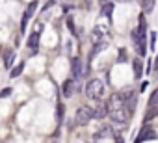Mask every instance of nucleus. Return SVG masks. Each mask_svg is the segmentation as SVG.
<instances>
[{"mask_svg": "<svg viewBox=\"0 0 158 143\" xmlns=\"http://www.w3.org/2000/svg\"><path fill=\"white\" fill-rule=\"evenodd\" d=\"M24 67H26V63H24V61L17 63L15 67H11V71H10V76H11V78H19V76L23 75V71H24Z\"/></svg>", "mask_w": 158, "mask_h": 143, "instance_id": "4468645a", "label": "nucleus"}, {"mask_svg": "<svg viewBox=\"0 0 158 143\" xmlns=\"http://www.w3.org/2000/svg\"><path fill=\"white\" fill-rule=\"evenodd\" d=\"M149 48L156 50V32H149Z\"/></svg>", "mask_w": 158, "mask_h": 143, "instance_id": "aec40b11", "label": "nucleus"}, {"mask_svg": "<svg viewBox=\"0 0 158 143\" xmlns=\"http://www.w3.org/2000/svg\"><path fill=\"white\" fill-rule=\"evenodd\" d=\"M13 59H15V52H13V50H8V52L4 54V67H6V69H11V67H13Z\"/></svg>", "mask_w": 158, "mask_h": 143, "instance_id": "dca6fc26", "label": "nucleus"}, {"mask_svg": "<svg viewBox=\"0 0 158 143\" xmlns=\"http://www.w3.org/2000/svg\"><path fill=\"white\" fill-rule=\"evenodd\" d=\"M156 137H158L156 130L151 128L149 125H143L141 130L138 132V137L134 139V143H145V141H152V139H156Z\"/></svg>", "mask_w": 158, "mask_h": 143, "instance_id": "39448f33", "label": "nucleus"}, {"mask_svg": "<svg viewBox=\"0 0 158 143\" xmlns=\"http://www.w3.org/2000/svg\"><path fill=\"white\" fill-rule=\"evenodd\" d=\"M149 106H158V89H154L149 97Z\"/></svg>", "mask_w": 158, "mask_h": 143, "instance_id": "412c9836", "label": "nucleus"}, {"mask_svg": "<svg viewBox=\"0 0 158 143\" xmlns=\"http://www.w3.org/2000/svg\"><path fill=\"white\" fill-rule=\"evenodd\" d=\"M11 93H13V89H11V88H4L2 91H0V99H6V97H10Z\"/></svg>", "mask_w": 158, "mask_h": 143, "instance_id": "b1692460", "label": "nucleus"}, {"mask_svg": "<svg viewBox=\"0 0 158 143\" xmlns=\"http://www.w3.org/2000/svg\"><path fill=\"white\" fill-rule=\"evenodd\" d=\"M154 117H158V106H149V110H147V113H145V117H143V123L149 125Z\"/></svg>", "mask_w": 158, "mask_h": 143, "instance_id": "ddd939ff", "label": "nucleus"}, {"mask_svg": "<svg viewBox=\"0 0 158 143\" xmlns=\"http://www.w3.org/2000/svg\"><path fill=\"white\" fill-rule=\"evenodd\" d=\"M132 69H134V78L136 80H141V76H143V63H141V58L139 56L132 61Z\"/></svg>", "mask_w": 158, "mask_h": 143, "instance_id": "9d476101", "label": "nucleus"}, {"mask_svg": "<svg viewBox=\"0 0 158 143\" xmlns=\"http://www.w3.org/2000/svg\"><path fill=\"white\" fill-rule=\"evenodd\" d=\"M141 37H145L147 35V19H145V15L141 13L139 15V21H138V30H136Z\"/></svg>", "mask_w": 158, "mask_h": 143, "instance_id": "f8f14e48", "label": "nucleus"}, {"mask_svg": "<svg viewBox=\"0 0 158 143\" xmlns=\"http://www.w3.org/2000/svg\"><path fill=\"white\" fill-rule=\"evenodd\" d=\"M50 6H54V0H48V2H47V4H45V8H43V10H48V8H50Z\"/></svg>", "mask_w": 158, "mask_h": 143, "instance_id": "a878e982", "label": "nucleus"}, {"mask_svg": "<svg viewBox=\"0 0 158 143\" xmlns=\"http://www.w3.org/2000/svg\"><path fill=\"white\" fill-rule=\"evenodd\" d=\"M37 0H32V2L26 6V10H24V13H23V19H21V34H24L26 32V26H28V22H30V19L34 17V13H35V10H37Z\"/></svg>", "mask_w": 158, "mask_h": 143, "instance_id": "20e7f679", "label": "nucleus"}, {"mask_svg": "<svg viewBox=\"0 0 158 143\" xmlns=\"http://www.w3.org/2000/svg\"><path fill=\"white\" fill-rule=\"evenodd\" d=\"M110 112H108V104H97L95 108H91V115L95 117V119H102V117H106Z\"/></svg>", "mask_w": 158, "mask_h": 143, "instance_id": "1a4fd4ad", "label": "nucleus"}, {"mask_svg": "<svg viewBox=\"0 0 158 143\" xmlns=\"http://www.w3.org/2000/svg\"><path fill=\"white\" fill-rule=\"evenodd\" d=\"M74 86H76V80H74V78H67V80L61 84V95H63L65 99L73 97V95H74Z\"/></svg>", "mask_w": 158, "mask_h": 143, "instance_id": "6e6552de", "label": "nucleus"}, {"mask_svg": "<svg viewBox=\"0 0 158 143\" xmlns=\"http://www.w3.org/2000/svg\"><path fill=\"white\" fill-rule=\"evenodd\" d=\"M114 10H115V4H114V2H106V4L101 6V13H102L104 17H110V19H112V15H114Z\"/></svg>", "mask_w": 158, "mask_h": 143, "instance_id": "2eb2a0df", "label": "nucleus"}, {"mask_svg": "<svg viewBox=\"0 0 158 143\" xmlns=\"http://www.w3.org/2000/svg\"><path fill=\"white\" fill-rule=\"evenodd\" d=\"M141 10L143 13H151L154 10V0H141Z\"/></svg>", "mask_w": 158, "mask_h": 143, "instance_id": "f3484780", "label": "nucleus"}, {"mask_svg": "<svg viewBox=\"0 0 158 143\" xmlns=\"http://www.w3.org/2000/svg\"><path fill=\"white\" fill-rule=\"evenodd\" d=\"M65 24L69 26V30H71L73 35H78V34H76V28H74V22H73V17H67V19H65Z\"/></svg>", "mask_w": 158, "mask_h": 143, "instance_id": "4be33fe9", "label": "nucleus"}, {"mask_svg": "<svg viewBox=\"0 0 158 143\" xmlns=\"http://www.w3.org/2000/svg\"><path fill=\"white\" fill-rule=\"evenodd\" d=\"M132 41H134V48H136V52H138V56L139 58H145V54H147V45H145V37H141L136 30L132 32Z\"/></svg>", "mask_w": 158, "mask_h": 143, "instance_id": "423d86ee", "label": "nucleus"}, {"mask_svg": "<svg viewBox=\"0 0 158 143\" xmlns=\"http://www.w3.org/2000/svg\"><path fill=\"white\" fill-rule=\"evenodd\" d=\"M58 110H56V119H58V123H61L63 121V112H65V106H63V102H58V106H56Z\"/></svg>", "mask_w": 158, "mask_h": 143, "instance_id": "6ab92c4d", "label": "nucleus"}, {"mask_svg": "<svg viewBox=\"0 0 158 143\" xmlns=\"http://www.w3.org/2000/svg\"><path fill=\"white\" fill-rule=\"evenodd\" d=\"M91 119H93V115H91V108L89 106H80L76 110V115H74V123L76 125L86 126V125H89Z\"/></svg>", "mask_w": 158, "mask_h": 143, "instance_id": "f03ea898", "label": "nucleus"}, {"mask_svg": "<svg viewBox=\"0 0 158 143\" xmlns=\"http://www.w3.org/2000/svg\"><path fill=\"white\" fill-rule=\"evenodd\" d=\"M108 32V28L106 26H95L93 28V35H91V39H93V43H102L101 39L104 37V34Z\"/></svg>", "mask_w": 158, "mask_h": 143, "instance_id": "9b49d317", "label": "nucleus"}, {"mask_svg": "<svg viewBox=\"0 0 158 143\" xmlns=\"http://www.w3.org/2000/svg\"><path fill=\"white\" fill-rule=\"evenodd\" d=\"M127 59H128L127 48H119V58H117V61H119V63H123V61H127Z\"/></svg>", "mask_w": 158, "mask_h": 143, "instance_id": "5701e85b", "label": "nucleus"}, {"mask_svg": "<svg viewBox=\"0 0 158 143\" xmlns=\"http://www.w3.org/2000/svg\"><path fill=\"white\" fill-rule=\"evenodd\" d=\"M71 67H73V76H74V80H80V78L84 76V73H86V69H84V61H82L80 58H73Z\"/></svg>", "mask_w": 158, "mask_h": 143, "instance_id": "0eeeda50", "label": "nucleus"}, {"mask_svg": "<svg viewBox=\"0 0 158 143\" xmlns=\"http://www.w3.org/2000/svg\"><path fill=\"white\" fill-rule=\"evenodd\" d=\"M41 34H43V22H39V24L34 28V32L30 34V37H28V48L32 50V54H35V52H37V48H39Z\"/></svg>", "mask_w": 158, "mask_h": 143, "instance_id": "7ed1b4c3", "label": "nucleus"}, {"mask_svg": "<svg viewBox=\"0 0 158 143\" xmlns=\"http://www.w3.org/2000/svg\"><path fill=\"white\" fill-rule=\"evenodd\" d=\"M99 2H101V6H102V4H106V2H112V0H99Z\"/></svg>", "mask_w": 158, "mask_h": 143, "instance_id": "bb28decb", "label": "nucleus"}, {"mask_svg": "<svg viewBox=\"0 0 158 143\" xmlns=\"http://www.w3.org/2000/svg\"><path fill=\"white\" fill-rule=\"evenodd\" d=\"M86 95H88V99H101L104 95V84H102V80H99V78L89 80L88 86H86Z\"/></svg>", "mask_w": 158, "mask_h": 143, "instance_id": "f257e3e1", "label": "nucleus"}, {"mask_svg": "<svg viewBox=\"0 0 158 143\" xmlns=\"http://www.w3.org/2000/svg\"><path fill=\"white\" fill-rule=\"evenodd\" d=\"M114 141H115V143H125V141H123V136H121L119 132L114 134Z\"/></svg>", "mask_w": 158, "mask_h": 143, "instance_id": "393cba45", "label": "nucleus"}, {"mask_svg": "<svg viewBox=\"0 0 158 143\" xmlns=\"http://www.w3.org/2000/svg\"><path fill=\"white\" fill-rule=\"evenodd\" d=\"M104 48H106V43H104V41H102V43H95V47H93V50H91V54H89V58L93 59V58H95V56H97L99 52H102Z\"/></svg>", "mask_w": 158, "mask_h": 143, "instance_id": "a211bd4d", "label": "nucleus"}]
</instances>
